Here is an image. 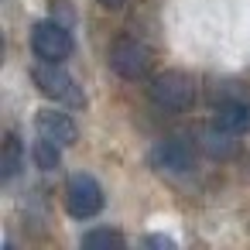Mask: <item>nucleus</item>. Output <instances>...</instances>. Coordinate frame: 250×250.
<instances>
[{
  "mask_svg": "<svg viewBox=\"0 0 250 250\" xmlns=\"http://www.w3.org/2000/svg\"><path fill=\"white\" fill-rule=\"evenodd\" d=\"M147 96L158 110H168V113H185L192 103H195V79L178 72V69H165L158 76H151L147 83Z\"/></svg>",
  "mask_w": 250,
  "mask_h": 250,
  "instance_id": "obj_1",
  "label": "nucleus"
},
{
  "mask_svg": "<svg viewBox=\"0 0 250 250\" xmlns=\"http://www.w3.org/2000/svg\"><path fill=\"white\" fill-rule=\"evenodd\" d=\"M31 79H35V86H38L42 96H48V100H55V103H62V106H83V103H86L83 89H79L76 79L62 69V62H45V59H42V62L31 69Z\"/></svg>",
  "mask_w": 250,
  "mask_h": 250,
  "instance_id": "obj_2",
  "label": "nucleus"
},
{
  "mask_svg": "<svg viewBox=\"0 0 250 250\" xmlns=\"http://www.w3.org/2000/svg\"><path fill=\"white\" fill-rule=\"evenodd\" d=\"M110 69L120 79H127V83L147 79V72H151V52H147V45L137 42V38H130V35H120L110 45Z\"/></svg>",
  "mask_w": 250,
  "mask_h": 250,
  "instance_id": "obj_3",
  "label": "nucleus"
},
{
  "mask_svg": "<svg viewBox=\"0 0 250 250\" xmlns=\"http://www.w3.org/2000/svg\"><path fill=\"white\" fill-rule=\"evenodd\" d=\"M65 209H69L72 219H93L103 209V188H100V182L93 175H86V171L72 175L69 185H65Z\"/></svg>",
  "mask_w": 250,
  "mask_h": 250,
  "instance_id": "obj_4",
  "label": "nucleus"
},
{
  "mask_svg": "<svg viewBox=\"0 0 250 250\" xmlns=\"http://www.w3.org/2000/svg\"><path fill=\"white\" fill-rule=\"evenodd\" d=\"M31 48H35V55L45 59V62H65L76 45H72V35H69L59 21H38V24L31 28Z\"/></svg>",
  "mask_w": 250,
  "mask_h": 250,
  "instance_id": "obj_5",
  "label": "nucleus"
},
{
  "mask_svg": "<svg viewBox=\"0 0 250 250\" xmlns=\"http://www.w3.org/2000/svg\"><path fill=\"white\" fill-rule=\"evenodd\" d=\"M35 127H38V137H48V141H55L59 147H72V144H76V137H79L76 120H72L65 110H55V106L38 110Z\"/></svg>",
  "mask_w": 250,
  "mask_h": 250,
  "instance_id": "obj_6",
  "label": "nucleus"
},
{
  "mask_svg": "<svg viewBox=\"0 0 250 250\" xmlns=\"http://www.w3.org/2000/svg\"><path fill=\"white\" fill-rule=\"evenodd\" d=\"M151 168L165 171V175H188L192 171V151L185 141L171 137V141H158L151 147Z\"/></svg>",
  "mask_w": 250,
  "mask_h": 250,
  "instance_id": "obj_7",
  "label": "nucleus"
},
{
  "mask_svg": "<svg viewBox=\"0 0 250 250\" xmlns=\"http://www.w3.org/2000/svg\"><path fill=\"white\" fill-rule=\"evenodd\" d=\"M216 124L229 134H247L250 130V100H226L216 110Z\"/></svg>",
  "mask_w": 250,
  "mask_h": 250,
  "instance_id": "obj_8",
  "label": "nucleus"
},
{
  "mask_svg": "<svg viewBox=\"0 0 250 250\" xmlns=\"http://www.w3.org/2000/svg\"><path fill=\"white\" fill-rule=\"evenodd\" d=\"M24 168V144L14 130L4 134V151H0V182H14Z\"/></svg>",
  "mask_w": 250,
  "mask_h": 250,
  "instance_id": "obj_9",
  "label": "nucleus"
},
{
  "mask_svg": "<svg viewBox=\"0 0 250 250\" xmlns=\"http://www.w3.org/2000/svg\"><path fill=\"white\" fill-rule=\"evenodd\" d=\"M236 134H229V130H223L219 124L216 127H209L206 134H202V147L212 154V158H233L236 154V141H233Z\"/></svg>",
  "mask_w": 250,
  "mask_h": 250,
  "instance_id": "obj_10",
  "label": "nucleus"
},
{
  "mask_svg": "<svg viewBox=\"0 0 250 250\" xmlns=\"http://www.w3.org/2000/svg\"><path fill=\"white\" fill-rule=\"evenodd\" d=\"M31 154H35V165H38L42 171H55V168L62 165V147H59L55 141H48V137H38L35 147H31Z\"/></svg>",
  "mask_w": 250,
  "mask_h": 250,
  "instance_id": "obj_11",
  "label": "nucleus"
},
{
  "mask_svg": "<svg viewBox=\"0 0 250 250\" xmlns=\"http://www.w3.org/2000/svg\"><path fill=\"white\" fill-rule=\"evenodd\" d=\"M83 247L86 250H110V247H124V236L117 233V229H106V226H100V229H89L86 236H83Z\"/></svg>",
  "mask_w": 250,
  "mask_h": 250,
  "instance_id": "obj_12",
  "label": "nucleus"
},
{
  "mask_svg": "<svg viewBox=\"0 0 250 250\" xmlns=\"http://www.w3.org/2000/svg\"><path fill=\"white\" fill-rule=\"evenodd\" d=\"M147 243H151V247H175L168 236H147Z\"/></svg>",
  "mask_w": 250,
  "mask_h": 250,
  "instance_id": "obj_13",
  "label": "nucleus"
},
{
  "mask_svg": "<svg viewBox=\"0 0 250 250\" xmlns=\"http://www.w3.org/2000/svg\"><path fill=\"white\" fill-rule=\"evenodd\" d=\"M100 4H103V7H110V11H117V7H124V4H127V0H100Z\"/></svg>",
  "mask_w": 250,
  "mask_h": 250,
  "instance_id": "obj_14",
  "label": "nucleus"
}]
</instances>
